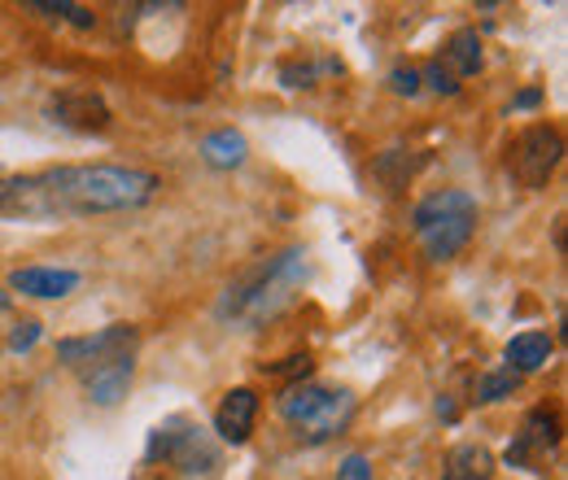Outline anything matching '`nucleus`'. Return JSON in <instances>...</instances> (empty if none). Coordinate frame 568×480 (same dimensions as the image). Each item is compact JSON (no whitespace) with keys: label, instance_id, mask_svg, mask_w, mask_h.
I'll return each instance as SVG.
<instances>
[{"label":"nucleus","instance_id":"obj_17","mask_svg":"<svg viewBox=\"0 0 568 480\" xmlns=\"http://www.w3.org/2000/svg\"><path fill=\"white\" fill-rule=\"evenodd\" d=\"M516 389H520V376H516L511 367H498V371L477 380V402H503V398H511Z\"/></svg>","mask_w":568,"mask_h":480},{"label":"nucleus","instance_id":"obj_22","mask_svg":"<svg viewBox=\"0 0 568 480\" xmlns=\"http://www.w3.org/2000/svg\"><path fill=\"white\" fill-rule=\"evenodd\" d=\"M389 88H394L398 96H416V92H420V70H416V67H394V70H389Z\"/></svg>","mask_w":568,"mask_h":480},{"label":"nucleus","instance_id":"obj_27","mask_svg":"<svg viewBox=\"0 0 568 480\" xmlns=\"http://www.w3.org/2000/svg\"><path fill=\"white\" fill-rule=\"evenodd\" d=\"M0 306H9V297H4V293H0Z\"/></svg>","mask_w":568,"mask_h":480},{"label":"nucleus","instance_id":"obj_25","mask_svg":"<svg viewBox=\"0 0 568 480\" xmlns=\"http://www.w3.org/2000/svg\"><path fill=\"white\" fill-rule=\"evenodd\" d=\"M538 101H542V92H538V88H529V92H520V96H516V110H534Z\"/></svg>","mask_w":568,"mask_h":480},{"label":"nucleus","instance_id":"obj_9","mask_svg":"<svg viewBox=\"0 0 568 480\" xmlns=\"http://www.w3.org/2000/svg\"><path fill=\"white\" fill-rule=\"evenodd\" d=\"M132 371H136L132 354L110 358V362H97V367L83 371V389H88V398L97 407H119L128 398V389H132Z\"/></svg>","mask_w":568,"mask_h":480},{"label":"nucleus","instance_id":"obj_14","mask_svg":"<svg viewBox=\"0 0 568 480\" xmlns=\"http://www.w3.org/2000/svg\"><path fill=\"white\" fill-rule=\"evenodd\" d=\"M171 463L184 472V477H202V472H211L214 468V446L189 423L184 428V437L175 441V450H171Z\"/></svg>","mask_w":568,"mask_h":480},{"label":"nucleus","instance_id":"obj_4","mask_svg":"<svg viewBox=\"0 0 568 480\" xmlns=\"http://www.w3.org/2000/svg\"><path fill=\"white\" fill-rule=\"evenodd\" d=\"M412 227L425 245V254L433 263H446L455 258L473 232H477V197H468L464 188H446V193H433L425 197L416 214H412Z\"/></svg>","mask_w":568,"mask_h":480},{"label":"nucleus","instance_id":"obj_16","mask_svg":"<svg viewBox=\"0 0 568 480\" xmlns=\"http://www.w3.org/2000/svg\"><path fill=\"white\" fill-rule=\"evenodd\" d=\"M245 153H250V144H245L241 132H232V127L211 132V136L202 140V157H206V166H214V171H232V166H241Z\"/></svg>","mask_w":568,"mask_h":480},{"label":"nucleus","instance_id":"obj_26","mask_svg":"<svg viewBox=\"0 0 568 480\" xmlns=\"http://www.w3.org/2000/svg\"><path fill=\"white\" fill-rule=\"evenodd\" d=\"M437 415H442V419H455V407H450V402L442 398V402H437Z\"/></svg>","mask_w":568,"mask_h":480},{"label":"nucleus","instance_id":"obj_23","mask_svg":"<svg viewBox=\"0 0 568 480\" xmlns=\"http://www.w3.org/2000/svg\"><path fill=\"white\" fill-rule=\"evenodd\" d=\"M31 9H44V13H67L74 27H92V22H97V13H88L83 4H49V0H36Z\"/></svg>","mask_w":568,"mask_h":480},{"label":"nucleus","instance_id":"obj_2","mask_svg":"<svg viewBox=\"0 0 568 480\" xmlns=\"http://www.w3.org/2000/svg\"><path fill=\"white\" fill-rule=\"evenodd\" d=\"M311 279V258L306 249H284L276 258H267L263 267H254L250 275H241L223 302H219V319L241 324V328H258L272 324L281 310H288L302 293V284Z\"/></svg>","mask_w":568,"mask_h":480},{"label":"nucleus","instance_id":"obj_19","mask_svg":"<svg viewBox=\"0 0 568 480\" xmlns=\"http://www.w3.org/2000/svg\"><path fill=\"white\" fill-rule=\"evenodd\" d=\"M420 79H425L437 96H455V92H459V79L442 67V62H428V67L420 70ZM425 83H420V88H425Z\"/></svg>","mask_w":568,"mask_h":480},{"label":"nucleus","instance_id":"obj_11","mask_svg":"<svg viewBox=\"0 0 568 480\" xmlns=\"http://www.w3.org/2000/svg\"><path fill=\"white\" fill-rule=\"evenodd\" d=\"M9 288L13 293H27V297H44V302H58L79 288V275L58 272V267H18L9 275Z\"/></svg>","mask_w":568,"mask_h":480},{"label":"nucleus","instance_id":"obj_10","mask_svg":"<svg viewBox=\"0 0 568 480\" xmlns=\"http://www.w3.org/2000/svg\"><path fill=\"white\" fill-rule=\"evenodd\" d=\"M254 419H258V394L254 389H232V394H223V402L214 411V432L227 446H245L250 432H254Z\"/></svg>","mask_w":568,"mask_h":480},{"label":"nucleus","instance_id":"obj_5","mask_svg":"<svg viewBox=\"0 0 568 480\" xmlns=\"http://www.w3.org/2000/svg\"><path fill=\"white\" fill-rule=\"evenodd\" d=\"M565 157V136L551 127V123H534L516 136L511 149V175L525 184V188H542L551 180V171L560 166Z\"/></svg>","mask_w":568,"mask_h":480},{"label":"nucleus","instance_id":"obj_20","mask_svg":"<svg viewBox=\"0 0 568 480\" xmlns=\"http://www.w3.org/2000/svg\"><path fill=\"white\" fill-rule=\"evenodd\" d=\"M306 371H311V354H293L276 367H263V376H272V380H302Z\"/></svg>","mask_w":568,"mask_h":480},{"label":"nucleus","instance_id":"obj_15","mask_svg":"<svg viewBox=\"0 0 568 480\" xmlns=\"http://www.w3.org/2000/svg\"><path fill=\"white\" fill-rule=\"evenodd\" d=\"M442 67L450 70L455 79L477 74L481 70V40H477V31H455L446 40V49H442Z\"/></svg>","mask_w":568,"mask_h":480},{"label":"nucleus","instance_id":"obj_7","mask_svg":"<svg viewBox=\"0 0 568 480\" xmlns=\"http://www.w3.org/2000/svg\"><path fill=\"white\" fill-rule=\"evenodd\" d=\"M132 345H136V328L132 324H110V328H101L97 337H71V341H58V358L67 362V367H97V362H110V358H123V354H132Z\"/></svg>","mask_w":568,"mask_h":480},{"label":"nucleus","instance_id":"obj_18","mask_svg":"<svg viewBox=\"0 0 568 480\" xmlns=\"http://www.w3.org/2000/svg\"><path fill=\"white\" fill-rule=\"evenodd\" d=\"M184 428H189V419H171V423L153 428V437H149V459H171V450H175V441L184 437Z\"/></svg>","mask_w":568,"mask_h":480},{"label":"nucleus","instance_id":"obj_8","mask_svg":"<svg viewBox=\"0 0 568 480\" xmlns=\"http://www.w3.org/2000/svg\"><path fill=\"white\" fill-rule=\"evenodd\" d=\"M49 119L71 132H105L110 127V105L92 88H62L49 96Z\"/></svg>","mask_w":568,"mask_h":480},{"label":"nucleus","instance_id":"obj_3","mask_svg":"<svg viewBox=\"0 0 568 480\" xmlns=\"http://www.w3.org/2000/svg\"><path fill=\"white\" fill-rule=\"evenodd\" d=\"M281 419L297 432V441L306 446H324L337 432H346V423L355 419V394L346 389H324V385H293L284 389L276 402Z\"/></svg>","mask_w":568,"mask_h":480},{"label":"nucleus","instance_id":"obj_6","mask_svg":"<svg viewBox=\"0 0 568 480\" xmlns=\"http://www.w3.org/2000/svg\"><path fill=\"white\" fill-rule=\"evenodd\" d=\"M560 446V419L551 411H529L516 441L507 446V468H525V472H542L547 459Z\"/></svg>","mask_w":568,"mask_h":480},{"label":"nucleus","instance_id":"obj_21","mask_svg":"<svg viewBox=\"0 0 568 480\" xmlns=\"http://www.w3.org/2000/svg\"><path fill=\"white\" fill-rule=\"evenodd\" d=\"M40 324L36 319H27V324H18L13 333H9V354H27V349H36V341H40Z\"/></svg>","mask_w":568,"mask_h":480},{"label":"nucleus","instance_id":"obj_1","mask_svg":"<svg viewBox=\"0 0 568 480\" xmlns=\"http://www.w3.org/2000/svg\"><path fill=\"white\" fill-rule=\"evenodd\" d=\"M158 175L144 166H58L40 175L0 180V214L58 218V214H114L149 206L158 197Z\"/></svg>","mask_w":568,"mask_h":480},{"label":"nucleus","instance_id":"obj_12","mask_svg":"<svg viewBox=\"0 0 568 480\" xmlns=\"http://www.w3.org/2000/svg\"><path fill=\"white\" fill-rule=\"evenodd\" d=\"M551 349H556V341H551L547 333H520V337L507 341V367H511L516 376L542 371V367L551 362Z\"/></svg>","mask_w":568,"mask_h":480},{"label":"nucleus","instance_id":"obj_13","mask_svg":"<svg viewBox=\"0 0 568 480\" xmlns=\"http://www.w3.org/2000/svg\"><path fill=\"white\" fill-rule=\"evenodd\" d=\"M442 480H495V455L486 446H455L446 455V468H442Z\"/></svg>","mask_w":568,"mask_h":480},{"label":"nucleus","instance_id":"obj_24","mask_svg":"<svg viewBox=\"0 0 568 480\" xmlns=\"http://www.w3.org/2000/svg\"><path fill=\"white\" fill-rule=\"evenodd\" d=\"M337 480H372V463H367V455H351V459L337 468Z\"/></svg>","mask_w":568,"mask_h":480}]
</instances>
